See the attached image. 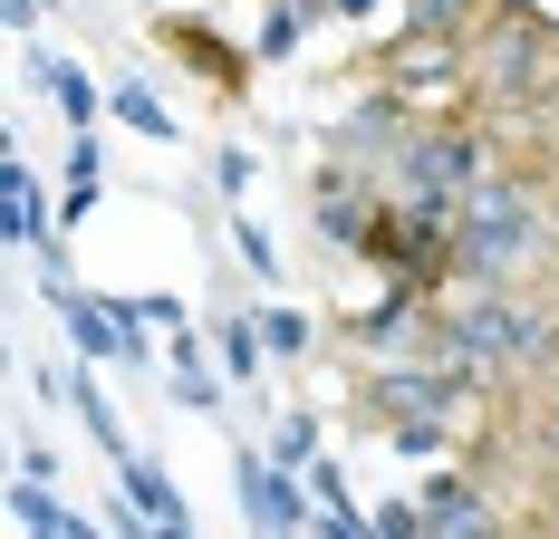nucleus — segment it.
Segmentation results:
<instances>
[{"label": "nucleus", "instance_id": "3", "mask_svg": "<svg viewBox=\"0 0 559 539\" xmlns=\"http://www.w3.org/2000/svg\"><path fill=\"white\" fill-rule=\"evenodd\" d=\"M377 87L415 125H444V116H473V39H425V29H395L377 49Z\"/></svg>", "mask_w": 559, "mask_h": 539}, {"label": "nucleus", "instance_id": "8", "mask_svg": "<svg viewBox=\"0 0 559 539\" xmlns=\"http://www.w3.org/2000/svg\"><path fill=\"white\" fill-rule=\"evenodd\" d=\"M405 135H415V116H405L386 87H377V97H357V107L337 116L319 145H329V164H357V173H377V183H386V164L405 155Z\"/></svg>", "mask_w": 559, "mask_h": 539}, {"label": "nucleus", "instance_id": "19", "mask_svg": "<svg viewBox=\"0 0 559 539\" xmlns=\"http://www.w3.org/2000/svg\"><path fill=\"white\" fill-rule=\"evenodd\" d=\"M10 520H20L29 539H58L68 520H78V511L58 501V482H20V491H10Z\"/></svg>", "mask_w": 559, "mask_h": 539}, {"label": "nucleus", "instance_id": "10", "mask_svg": "<svg viewBox=\"0 0 559 539\" xmlns=\"http://www.w3.org/2000/svg\"><path fill=\"white\" fill-rule=\"evenodd\" d=\"M39 87L58 97V116H68V135H97V116H107V97H97V77H87L78 58H39Z\"/></svg>", "mask_w": 559, "mask_h": 539}, {"label": "nucleus", "instance_id": "27", "mask_svg": "<svg viewBox=\"0 0 559 539\" xmlns=\"http://www.w3.org/2000/svg\"><path fill=\"white\" fill-rule=\"evenodd\" d=\"M0 20L10 29H39V0H0Z\"/></svg>", "mask_w": 559, "mask_h": 539}, {"label": "nucleus", "instance_id": "24", "mask_svg": "<svg viewBox=\"0 0 559 539\" xmlns=\"http://www.w3.org/2000/svg\"><path fill=\"white\" fill-rule=\"evenodd\" d=\"M367 520H377V539H425V511H415V491H405V501H377Z\"/></svg>", "mask_w": 559, "mask_h": 539}, {"label": "nucleus", "instance_id": "20", "mask_svg": "<svg viewBox=\"0 0 559 539\" xmlns=\"http://www.w3.org/2000/svg\"><path fill=\"white\" fill-rule=\"evenodd\" d=\"M386 453H405V463H453V424L435 415V424H367Z\"/></svg>", "mask_w": 559, "mask_h": 539}, {"label": "nucleus", "instance_id": "28", "mask_svg": "<svg viewBox=\"0 0 559 539\" xmlns=\"http://www.w3.org/2000/svg\"><path fill=\"white\" fill-rule=\"evenodd\" d=\"M511 539H531V530H511Z\"/></svg>", "mask_w": 559, "mask_h": 539}, {"label": "nucleus", "instance_id": "11", "mask_svg": "<svg viewBox=\"0 0 559 539\" xmlns=\"http://www.w3.org/2000/svg\"><path fill=\"white\" fill-rule=\"evenodd\" d=\"M107 116H116V125H135L145 145H174V135H183V116H174L165 97L145 87V77H126V87H107Z\"/></svg>", "mask_w": 559, "mask_h": 539}, {"label": "nucleus", "instance_id": "14", "mask_svg": "<svg viewBox=\"0 0 559 539\" xmlns=\"http://www.w3.org/2000/svg\"><path fill=\"white\" fill-rule=\"evenodd\" d=\"M261 357H271L261 319H231V309H223V319H213V367H223L231 385H251V376H261Z\"/></svg>", "mask_w": 559, "mask_h": 539}, {"label": "nucleus", "instance_id": "12", "mask_svg": "<svg viewBox=\"0 0 559 539\" xmlns=\"http://www.w3.org/2000/svg\"><path fill=\"white\" fill-rule=\"evenodd\" d=\"M116 482H126V501H135L145 520L183 530V491H174V472H165V463H145V453H135V463H116Z\"/></svg>", "mask_w": 559, "mask_h": 539}, {"label": "nucleus", "instance_id": "22", "mask_svg": "<svg viewBox=\"0 0 559 539\" xmlns=\"http://www.w3.org/2000/svg\"><path fill=\"white\" fill-rule=\"evenodd\" d=\"M261 337H271V357H289V367H309V357H319L309 309H271V319H261Z\"/></svg>", "mask_w": 559, "mask_h": 539}, {"label": "nucleus", "instance_id": "5", "mask_svg": "<svg viewBox=\"0 0 559 539\" xmlns=\"http://www.w3.org/2000/svg\"><path fill=\"white\" fill-rule=\"evenodd\" d=\"M415 511H425V539H511L521 520H511V501L483 472H463V463H444L435 482L415 491Z\"/></svg>", "mask_w": 559, "mask_h": 539}, {"label": "nucleus", "instance_id": "23", "mask_svg": "<svg viewBox=\"0 0 559 539\" xmlns=\"http://www.w3.org/2000/svg\"><path fill=\"white\" fill-rule=\"evenodd\" d=\"M231 251L251 261V279H280V241H271V231H261L251 213H231Z\"/></svg>", "mask_w": 559, "mask_h": 539}, {"label": "nucleus", "instance_id": "16", "mask_svg": "<svg viewBox=\"0 0 559 539\" xmlns=\"http://www.w3.org/2000/svg\"><path fill=\"white\" fill-rule=\"evenodd\" d=\"M261 453H271L280 472H309V463H319V415H309V405H280V415H271V443H261Z\"/></svg>", "mask_w": 559, "mask_h": 539}, {"label": "nucleus", "instance_id": "9", "mask_svg": "<svg viewBox=\"0 0 559 539\" xmlns=\"http://www.w3.org/2000/svg\"><path fill=\"white\" fill-rule=\"evenodd\" d=\"M0 221H10L20 251H49V193H39V173L20 155H0Z\"/></svg>", "mask_w": 559, "mask_h": 539}, {"label": "nucleus", "instance_id": "7", "mask_svg": "<svg viewBox=\"0 0 559 539\" xmlns=\"http://www.w3.org/2000/svg\"><path fill=\"white\" fill-rule=\"evenodd\" d=\"M377 213H386V183H377V173H357V164H319V183H309V231H319V241L367 251Z\"/></svg>", "mask_w": 559, "mask_h": 539}, {"label": "nucleus", "instance_id": "4", "mask_svg": "<svg viewBox=\"0 0 559 539\" xmlns=\"http://www.w3.org/2000/svg\"><path fill=\"white\" fill-rule=\"evenodd\" d=\"M39 289H49L58 327H68V347H78V367H165V347H145L135 327L116 319V299H87L78 279H68V261L39 270Z\"/></svg>", "mask_w": 559, "mask_h": 539}, {"label": "nucleus", "instance_id": "6", "mask_svg": "<svg viewBox=\"0 0 559 539\" xmlns=\"http://www.w3.org/2000/svg\"><path fill=\"white\" fill-rule=\"evenodd\" d=\"M241 520H251V539H309L319 530L309 472H280L271 453H241Z\"/></svg>", "mask_w": 559, "mask_h": 539}, {"label": "nucleus", "instance_id": "1", "mask_svg": "<svg viewBox=\"0 0 559 539\" xmlns=\"http://www.w3.org/2000/svg\"><path fill=\"white\" fill-rule=\"evenodd\" d=\"M453 261H463L473 289H559V173H540V164H492L463 193Z\"/></svg>", "mask_w": 559, "mask_h": 539}, {"label": "nucleus", "instance_id": "17", "mask_svg": "<svg viewBox=\"0 0 559 539\" xmlns=\"http://www.w3.org/2000/svg\"><path fill=\"white\" fill-rule=\"evenodd\" d=\"M97 193H107V164H97V135H68V193H58V203H68V231H78V221L97 213Z\"/></svg>", "mask_w": 559, "mask_h": 539}, {"label": "nucleus", "instance_id": "13", "mask_svg": "<svg viewBox=\"0 0 559 539\" xmlns=\"http://www.w3.org/2000/svg\"><path fill=\"white\" fill-rule=\"evenodd\" d=\"M319 10H329V0H271V20H261V39H251V58H261V68H280V58H299V39L319 29Z\"/></svg>", "mask_w": 559, "mask_h": 539}, {"label": "nucleus", "instance_id": "18", "mask_svg": "<svg viewBox=\"0 0 559 539\" xmlns=\"http://www.w3.org/2000/svg\"><path fill=\"white\" fill-rule=\"evenodd\" d=\"M511 443H521L540 472H559V376H550V385H531V424L511 433Z\"/></svg>", "mask_w": 559, "mask_h": 539}, {"label": "nucleus", "instance_id": "15", "mask_svg": "<svg viewBox=\"0 0 559 539\" xmlns=\"http://www.w3.org/2000/svg\"><path fill=\"white\" fill-rule=\"evenodd\" d=\"M492 10H502V0H405V29H425V39H473Z\"/></svg>", "mask_w": 559, "mask_h": 539}, {"label": "nucleus", "instance_id": "25", "mask_svg": "<svg viewBox=\"0 0 559 539\" xmlns=\"http://www.w3.org/2000/svg\"><path fill=\"white\" fill-rule=\"evenodd\" d=\"M213 193H251V155L241 145H213Z\"/></svg>", "mask_w": 559, "mask_h": 539}, {"label": "nucleus", "instance_id": "21", "mask_svg": "<svg viewBox=\"0 0 559 539\" xmlns=\"http://www.w3.org/2000/svg\"><path fill=\"white\" fill-rule=\"evenodd\" d=\"M165 39H174L183 58H193V68L213 77V87H241V58H231V49H213V29H203V20H174Z\"/></svg>", "mask_w": 559, "mask_h": 539}, {"label": "nucleus", "instance_id": "26", "mask_svg": "<svg viewBox=\"0 0 559 539\" xmlns=\"http://www.w3.org/2000/svg\"><path fill=\"white\" fill-rule=\"evenodd\" d=\"M116 539H193V530H165V520H145V511L126 501V511H116Z\"/></svg>", "mask_w": 559, "mask_h": 539}, {"label": "nucleus", "instance_id": "2", "mask_svg": "<svg viewBox=\"0 0 559 539\" xmlns=\"http://www.w3.org/2000/svg\"><path fill=\"white\" fill-rule=\"evenodd\" d=\"M502 164V145L483 135V116H444V125H415L405 155L386 164V203L405 213H435V221H463V193Z\"/></svg>", "mask_w": 559, "mask_h": 539}]
</instances>
